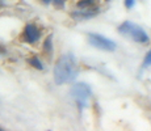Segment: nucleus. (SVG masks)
Instances as JSON below:
<instances>
[{"instance_id": "f03ea898", "label": "nucleus", "mask_w": 151, "mask_h": 131, "mask_svg": "<svg viewBox=\"0 0 151 131\" xmlns=\"http://www.w3.org/2000/svg\"><path fill=\"white\" fill-rule=\"evenodd\" d=\"M118 31H120V34H122V36L127 37V38L133 39L137 43L145 45V43L150 42V38H149L146 31H145L141 26L133 24V22H130V21L122 22V24L118 26Z\"/></svg>"}, {"instance_id": "4468645a", "label": "nucleus", "mask_w": 151, "mask_h": 131, "mask_svg": "<svg viewBox=\"0 0 151 131\" xmlns=\"http://www.w3.org/2000/svg\"><path fill=\"white\" fill-rule=\"evenodd\" d=\"M0 130H1V127H0Z\"/></svg>"}, {"instance_id": "9b49d317", "label": "nucleus", "mask_w": 151, "mask_h": 131, "mask_svg": "<svg viewBox=\"0 0 151 131\" xmlns=\"http://www.w3.org/2000/svg\"><path fill=\"white\" fill-rule=\"evenodd\" d=\"M134 3H135V0H125V7H126L127 9H132V8L134 7Z\"/></svg>"}, {"instance_id": "f257e3e1", "label": "nucleus", "mask_w": 151, "mask_h": 131, "mask_svg": "<svg viewBox=\"0 0 151 131\" xmlns=\"http://www.w3.org/2000/svg\"><path fill=\"white\" fill-rule=\"evenodd\" d=\"M78 75L76 60L72 54H65L58 59L54 67V80L58 85L72 81Z\"/></svg>"}, {"instance_id": "7ed1b4c3", "label": "nucleus", "mask_w": 151, "mask_h": 131, "mask_svg": "<svg viewBox=\"0 0 151 131\" xmlns=\"http://www.w3.org/2000/svg\"><path fill=\"white\" fill-rule=\"evenodd\" d=\"M92 96V91L88 84L86 83H76L71 88V97L76 101L79 107H87L89 102V98Z\"/></svg>"}, {"instance_id": "6e6552de", "label": "nucleus", "mask_w": 151, "mask_h": 131, "mask_svg": "<svg viewBox=\"0 0 151 131\" xmlns=\"http://www.w3.org/2000/svg\"><path fill=\"white\" fill-rule=\"evenodd\" d=\"M28 63H29L30 66H33L34 68H37V69H42V68H43L41 60H40L37 57H33V58H30V59H28Z\"/></svg>"}, {"instance_id": "1a4fd4ad", "label": "nucleus", "mask_w": 151, "mask_h": 131, "mask_svg": "<svg viewBox=\"0 0 151 131\" xmlns=\"http://www.w3.org/2000/svg\"><path fill=\"white\" fill-rule=\"evenodd\" d=\"M51 51H53V46H51V36H49L47 38H46L45 43H43V52H45V54H51Z\"/></svg>"}, {"instance_id": "20e7f679", "label": "nucleus", "mask_w": 151, "mask_h": 131, "mask_svg": "<svg viewBox=\"0 0 151 131\" xmlns=\"http://www.w3.org/2000/svg\"><path fill=\"white\" fill-rule=\"evenodd\" d=\"M88 41L92 46H95L99 50H103V51H114L116 50V43L113 42L112 39L106 38V37H104V36H100V34L89 33Z\"/></svg>"}, {"instance_id": "0eeeda50", "label": "nucleus", "mask_w": 151, "mask_h": 131, "mask_svg": "<svg viewBox=\"0 0 151 131\" xmlns=\"http://www.w3.org/2000/svg\"><path fill=\"white\" fill-rule=\"evenodd\" d=\"M97 0H80L78 1V8L79 9H92Z\"/></svg>"}, {"instance_id": "39448f33", "label": "nucleus", "mask_w": 151, "mask_h": 131, "mask_svg": "<svg viewBox=\"0 0 151 131\" xmlns=\"http://www.w3.org/2000/svg\"><path fill=\"white\" fill-rule=\"evenodd\" d=\"M41 37L40 29L34 24H28L22 31V41L27 43H36Z\"/></svg>"}, {"instance_id": "ddd939ff", "label": "nucleus", "mask_w": 151, "mask_h": 131, "mask_svg": "<svg viewBox=\"0 0 151 131\" xmlns=\"http://www.w3.org/2000/svg\"><path fill=\"white\" fill-rule=\"evenodd\" d=\"M42 1L45 3V4H49V3H51V1H53V0H42Z\"/></svg>"}, {"instance_id": "423d86ee", "label": "nucleus", "mask_w": 151, "mask_h": 131, "mask_svg": "<svg viewBox=\"0 0 151 131\" xmlns=\"http://www.w3.org/2000/svg\"><path fill=\"white\" fill-rule=\"evenodd\" d=\"M96 13H97V11L92 12V9H80V11H78V12L72 13V17H74L75 20H78V21H82V20L92 19Z\"/></svg>"}, {"instance_id": "f8f14e48", "label": "nucleus", "mask_w": 151, "mask_h": 131, "mask_svg": "<svg viewBox=\"0 0 151 131\" xmlns=\"http://www.w3.org/2000/svg\"><path fill=\"white\" fill-rule=\"evenodd\" d=\"M53 1H54V4H55L57 8L63 7V4H65V0H53Z\"/></svg>"}, {"instance_id": "9d476101", "label": "nucleus", "mask_w": 151, "mask_h": 131, "mask_svg": "<svg viewBox=\"0 0 151 131\" xmlns=\"http://www.w3.org/2000/svg\"><path fill=\"white\" fill-rule=\"evenodd\" d=\"M143 66H151V50L147 52L146 58H145V60H143Z\"/></svg>"}]
</instances>
